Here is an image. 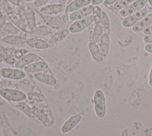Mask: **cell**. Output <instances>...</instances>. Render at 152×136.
Masks as SVG:
<instances>
[{"label":"cell","mask_w":152,"mask_h":136,"mask_svg":"<svg viewBox=\"0 0 152 136\" xmlns=\"http://www.w3.org/2000/svg\"><path fill=\"white\" fill-rule=\"evenodd\" d=\"M93 100L96 116L99 118H103L106 112V98L103 92L101 89L96 90L94 94Z\"/></svg>","instance_id":"obj_1"},{"label":"cell","mask_w":152,"mask_h":136,"mask_svg":"<svg viewBox=\"0 0 152 136\" xmlns=\"http://www.w3.org/2000/svg\"><path fill=\"white\" fill-rule=\"evenodd\" d=\"M94 21L92 15H90L84 18L74 21L69 27V31L71 33H78L88 27Z\"/></svg>","instance_id":"obj_2"},{"label":"cell","mask_w":152,"mask_h":136,"mask_svg":"<svg viewBox=\"0 0 152 136\" xmlns=\"http://www.w3.org/2000/svg\"><path fill=\"white\" fill-rule=\"evenodd\" d=\"M0 95L5 99L13 101H21L26 98V94L18 90L10 88L2 89Z\"/></svg>","instance_id":"obj_3"},{"label":"cell","mask_w":152,"mask_h":136,"mask_svg":"<svg viewBox=\"0 0 152 136\" xmlns=\"http://www.w3.org/2000/svg\"><path fill=\"white\" fill-rule=\"evenodd\" d=\"M148 14L147 10L142 8L127 17L122 22V25L125 27H130L134 26L137 23L141 20L143 17Z\"/></svg>","instance_id":"obj_4"},{"label":"cell","mask_w":152,"mask_h":136,"mask_svg":"<svg viewBox=\"0 0 152 136\" xmlns=\"http://www.w3.org/2000/svg\"><path fill=\"white\" fill-rule=\"evenodd\" d=\"M145 5L144 0H135L124 8L121 10L119 14L123 17H126L138 11L142 10Z\"/></svg>","instance_id":"obj_5"},{"label":"cell","mask_w":152,"mask_h":136,"mask_svg":"<svg viewBox=\"0 0 152 136\" xmlns=\"http://www.w3.org/2000/svg\"><path fill=\"white\" fill-rule=\"evenodd\" d=\"M0 73L2 77L10 79L19 80L23 79L26 76L24 72L15 69L4 68L0 70Z\"/></svg>","instance_id":"obj_6"},{"label":"cell","mask_w":152,"mask_h":136,"mask_svg":"<svg viewBox=\"0 0 152 136\" xmlns=\"http://www.w3.org/2000/svg\"><path fill=\"white\" fill-rule=\"evenodd\" d=\"M94 5L90 4L87 6H86L80 10L72 12L69 15V19L72 21H76L84 18L90 15L93 13L94 9Z\"/></svg>","instance_id":"obj_7"},{"label":"cell","mask_w":152,"mask_h":136,"mask_svg":"<svg viewBox=\"0 0 152 136\" xmlns=\"http://www.w3.org/2000/svg\"><path fill=\"white\" fill-rule=\"evenodd\" d=\"M65 5H62L60 4H50L42 7L39 12L43 16H51L63 12L65 10Z\"/></svg>","instance_id":"obj_8"},{"label":"cell","mask_w":152,"mask_h":136,"mask_svg":"<svg viewBox=\"0 0 152 136\" xmlns=\"http://www.w3.org/2000/svg\"><path fill=\"white\" fill-rule=\"evenodd\" d=\"M81 116L80 114H75L68 119L62 125L61 131L62 133H67L77 125L81 120Z\"/></svg>","instance_id":"obj_9"},{"label":"cell","mask_w":152,"mask_h":136,"mask_svg":"<svg viewBox=\"0 0 152 136\" xmlns=\"http://www.w3.org/2000/svg\"><path fill=\"white\" fill-rule=\"evenodd\" d=\"M152 24V13L148 14L141 20L132 27V30L135 32L143 31L145 29Z\"/></svg>","instance_id":"obj_10"},{"label":"cell","mask_w":152,"mask_h":136,"mask_svg":"<svg viewBox=\"0 0 152 136\" xmlns=\"http://www.w3.org/2000/svg\"><path fill=\"white\" fill-rule=\"evenodd\" d=\"M38 56L37 54L31 52L26 54L25 55L22 57L21 58L18 59L15 63V66L17 68L21 69L23 67H25L26 66L30 64L33 63L37 58Z\"/></svg>","instance_id":"obj_11"},{"label":"cell","mask_w":152,"mask_h":136,"mask_svg":"<svg viewBox=\"0 0 152 136\" xmlns=\"http://www.w3.org/2000/svg\"><path fill=\"white\" fill-rule=\"evenodd\" d=\"M48 69L47 63L43 61H37L32 63L24 67V71L27 73H39L46 70Z\"/></svg>","instance_id":"obj_12"},{"label":"cell","mask_w":152,"mask_h":136,"mask_svg":"<svg viewBox=\"0 0 152 136\" xmlns=\"http://www.w3.org/2000/svg\"><path fill=\"white\" fill-rule=\"evenodd\" d=\"M91 2V0H74L66 7L65 11L68 13H72L90 5Z\"/></svg>","instance_id":"obj_13"},{"label":"cell","mask_w":152,"mask_h":136,"mask_svg":"<svg viewBox=\"0 0 152 136\" xmlns=\"http://www.w3.org/2000/svg\"><path fill=\"white\" fill-rule=\"evenodd\" d=\"M110 35L103 33L99 41V48L103 57H107L110 48Z\"/></svg>","instance_id":"obj_14"},{"label":"cell","mask_w":152,"mask_h":136,"mask_svg":"<svg viewBox=\"0 0 152 136\" xmlns=\"http://www.w3.org/2000/svg\"><path fill=\"white\" fill-rule=\"evenodd\" d=\"M88 49L94 60L97 63H102L103 61V56L97 44L90 42L88 44Z\"/></svg>","instance_id":"obj_15"},{"label":"cell","mask_w":152,"mask_h":136,"mask_svg":"<svg viewBox=\"0 0 152 136\" xmlns=\"http://www.w3.org/2000/svg\"><path fill=\"white\" fill-rule=\"evenodd\" d=\"M34 77L38 81L48 85L53 86L56 84L57 82L56 79L53 76L42 72L36 73L34 75Z\"/></svg>","instance_id":"obj_16"},{"label":"cell","mask_w":152,"mask_h":136,"mask_svg":"<svg viewBox=\"0 0 152 136\" xmlns=\"http://www.w3.org/2000/svg\"><path fill=\"white\" fill-rule=\"evenodd\" d=\"M26 44L33 48L39 50H45L49 47V44L45 41L37 38H28L26 40Z\"/></svg>","instance_id":"obj_17"},{"label":"cell","mask_w":152,"mask_h":136,"mask_svg":"<svg viewBox=\"0 0 152 136\" xmlns=\"http://www.w3.org/2000/svg\"><path fill=\"white\" fill-rule=\"evenodd\" d=\"M26 39L17 35H7L3 38L2 41L10 45H23L26 44Z\"/></svg>","instance_id":"obj_18"},{"label":"cell","mask_w":152,"mask_h":136,"mask_svg":"<svg viewBox=\"0 0 152 136\" xmlns=\"http://www.w3.org/2000/svg\"><path fill=\"white\" fill-rule=\"evenodd\" d=\"M26 23L28 26V28L30 30V32L33 30L35 26V17H34V13L31 10V8L28 7L26 11Z\"/></svg>","instance_id":"obj_19"},{"label":"cell","mask_w":152,"mask_h":136,"mask_svg":"<svg viewBox=\"0 0 152 136\" xmlns=\"http://www.w3.org/2000/svg\"><path fill=\"white\" fill-rule=\"evenodd\" d=\"M100 24L102 25L103 27V33L110 35V24L109 18L106 13L103 10L102 12V16Z\"/></svg>","instance_id":"obj_20"},{"label":"cell","mask_w":152,"mask_h":136,"mask_svg":"<svg viewBox=\"0 0 152 136\" xmlns=\"http://www.w3.org/2000/svg\"><path fill=\"white\" fill-rule=\"evenodd\" d=\"M68 34V30L66 29L62 30L54 34L49 41V45H53L62 41Z\"/></svg>","instance_id":"obj_21"},{"label":"cell","mask_w":152,"mask_h":136,"mask_svg":"<svg viewBox=\"0 0 152 136\" xmlns=\"http://www.w3.org/2000/svg\"><path fill=\"white\" fill-rule=\"evenodd\" d=\"M103 33V30L102 25L100 23L96 24L93 34H92V41L91 42H95L96 44L99 43L101 36Z\"/></svg>","instance_id":"obj_22"},{"label":"cell","mask_w":152,"mask_h":136,"mask_svg":"<svg viewBox=\"0 0 152 136\" xmlns=\"http://www.w3.org/2000/svg\"><path fill=\"white\" fill-rule=\"evenodd\" d=\"M52 32V30L49 27L42 26L39 27H36L33 30L30 32V33L37 35H47Z\"/></svg>","instance_id":"obj_23"},{"label":"cell","mask_w":152,"mask_h":136,"mask_svg":"<svg viewBox=\"0 0 152 136\" xmlns=\"http://www.w3.org/2000/svg\"><path fill=\"white\" fill-rule=\"evenodd\" d=\"M135 0H118L113 4V8L116 10H121Z\"/></svg>","instance_id":"obj_24"},{"label":"cell","mask_w":152,"mask_h":136,"mask_svg":"<svg viewBox=\"0 0 152 136\" xmlns=\"http://www.w3.org/2000/svg\"><path fill=\"white\" fill-rule=\"evenodd\" d=\"M102 11H103V10L101 8H100L99 7L96 6V5L94 7V9H93V11L92 13H93L92 16H93L94 21L95 23V24L100 23Z\"/></svg>","instance_id":"obj_25"},{"label":"cell","mask_w":152,"mask_h":136,"mask_svg":"<svg viewBox=\"0 0 152 136\" xmlns=\"http://www.w3.org/2000/svg\"><path fill=\"white\" fill-rule=\"evenodd\" d=\"M10 19L20 29H21L23 30H25V31H27V30L26 29L25 23L23 21V20L21 19H20V18H18L17 16L10 17Z\"/></svg>","instance_id":"obj_26"},{"label":"cell","mask_w":152,"mask_h":136,"mask_svg":"<svg viewBox=\"0 0 152 136\" xmlns=\"http://www.w3.org/2000/svg\"><path fill=\"white\" fill-rule=\"evenodd\" d=\"M28 51L25 50V49H20V50H17L14 52V57L17 58V59H20L22 57H23L24 55H25L27 53Z\"/></svg>","instance_id":"obj_27"},{"label":"cell","mask_w":152,"mask_h":136,"mask_svg":"<svg viewBox=\"0 0 152 136\" xmlns=\"http://www.w3.org/2000/svg\"><path fill=\"white\" fill-rule=\"evenodd\" d=\"M34 112V114L36 116V117L42 122H46L48 121V118H46L45 115L43 114L42 112H41L39 110H35Z\"/></svg>","instance_id":"obj_28"},{"label":"cell","mask_w":152,"mask_h":136,"mask_svg":"<svg viewBox=\"0 0 152 136\" xmlns=\"http://www.w3.org/2000/svg\"><path fill=\"white\" fill-rule=\"evenodd\" d=\"M50 0H36L34 2V5L36 7H40L45 5Z\"/></svg>","instance_id":"obj_29"},{"label":"cell","mask_w":152,"mask_h":136,"mask_svg":"<svg viewBox=\"0 0 152 136\" xmlns=\"http://www.w3.org/2000/svg\"><path fill=\"white\" fill-rule=\"evenodd\" d=\"M143 33L145 35H152V24L143 30Z\"/></svg>","instance_id":"obj_30"},{"label":"cell","mask_w":152,"mask_h":136,"mask_svg":"<svg viewBox=\"0 0 152 136\" xmlns=\"http://www.w3.org/2000/svg\"><path fill=\"white\" fill-rule=\"evenodd\" d=\"M143 40L147 44H152V35H145Z\"/></svg>","instance_id":"obj_31"},{"label":"cell","mask_w":152,"mask_h":136,"mask_svg":"<svg viewBox=\"0 0 152 136\" xmlns=\"http://www.w3.org/2000/svg\"><path fill=\"white\" fill-rule=\"evenodd\" d=\"M118 0H104L103 2L104 5L108 7L109 5L114 4L115 2H116Z\"/></svg>","instance_id":"obj_32"},{"label":"cell","mask_w":152,"mask_h":136,"mask_svg":"<svg viewBox=\"0 0 152 136\" xmlns=\"http://www.w3.org/2000/svg\"><path fill=\"white\" fill-rule=\"evenodd\" d=\"M144 49L147 52L152 54V44H147L144 47Z\"/></svg>","instance_id":"obj_33"},{"label":"cell","mask_w":152,"mask_h":136,"mask_svg":"<svg viewBox=\"0 0 152 136\" xmlns=\"http://www.w3.org/2000/svg\"><path fill=\"white\" fill-rule=\"evenodd\" d=\"M148 83L150 86H152V66L151 67L150 72H149V75H148Z\"/></svg>","instance_id":"obj_34"},{"label":"cell","mask_w":152,"mask_h":136,"mask_svg":"<svg viewBox=\"0 0 152 136\" xmlns=\"http://www.w3.org/2000/svg\"><path fill=\"white\" fill-rule=\"evenodd\" d=\"M104 0H91V4L94 5V6H96V5H97L100 4H101L102 2H104Z\"/></svg>","instance_id":"obj_35"},{"label":"cell","mask_w":152,"mask_h":136,"mask_svg":"<svg viewBox=\"0 0 152 136\" xmlns=\"http://www.w3.org/2000/svg\"><path fill=\"white\" fill-rule=\"evenodd\" d=\"M10 2L12 3L14 5H18L19 4V1L18 0H8Z\"/></svg>","instance_id":"obj_36"},{"label":"cell","mask_w":152,"mask_h":136,"mask_svg":"<svg viewBox=\"0 0 152 136\" xmlns=\"http://www.w3.org/2000/svg\"><path fill=\"white\" fill-rule=\"evenodd\" d=\"M59 4L62 5H65L66 2V0H58Z\"/></svg>","instance_id":"obj_37"},{"label":"cell","mask_w":152,"mask_h":136,"mask_svg":"<svg viewBox=\"0 0 152 136\" xmlns=\"http://www.w3.org/2000/svg\"><path fill=\"white\" fill-rule=\"evenodd\" d=\"M149 4H150V5L152 7V0H148Z\"/></svg>","instance_id":"obj_38"},{"label":"cell","mask_w":152,"mask_h":136,"mask_svg":"<svg viewBox=\"0 0 152 136\" xmlns=\"http://www.w3.org/2000/svg\"><path fill=\"white\" fill-rule=\"evenodd\" d=\"M27 2H30V1H34V0H25ZM36 1V0H35Z\"/></svg>","instance_id":"obj_39"},{"label":"cell","mask_w":152,"mask_h":136,"mask_svg":"<svg viewBox=\"0 0 152 136\" xmlns=\"http://www.w3.org/2000/svg\"><path fill=\"white\" fill-rule=\"evenodd\" d=\"M1 77H2V76H1V73H0V79L1 78Z\"/></svg>","instance_id":"obj_40"}]
</instances>
